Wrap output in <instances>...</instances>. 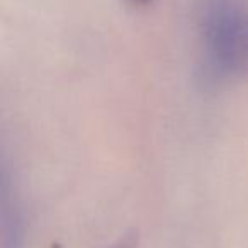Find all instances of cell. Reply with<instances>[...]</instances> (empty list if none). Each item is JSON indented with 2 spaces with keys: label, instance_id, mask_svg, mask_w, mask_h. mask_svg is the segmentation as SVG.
I'll return each mask as SVG.
<instances>
[{
  "label": "cell",
  "instance_id": "1",
  "mask_svg": "<svg viewBox=\"0 0 248 248\" xmlns=\"http://www.w3.org/2000/svg\"><path fill=\"white\" fill-rule=\"evenodd\" d=\"M197 32L207 82L224 83L248 75V0H199Z\"/></svg>",
  "mask_w": 248,
  "mask_h": 248
},
{
  "label": "cell",
  "instance_id": "2",
  "mask_svg": "<svg viewBox=\"0 0 248 248\" xmlns=\"http://www.w3.org/2000/svg\"><path fill=\"white\" fill-rule=\"evenodd\" d=\"M135 4H140V5H146L148 2H152V0H133Z\"/></svg>",
  "mask_w": 248,
  "mask_h": 248
},
{
  "label": "cell",
  "instance_id": "3",
  "mask_svg": "<svg viewBox=\"0 0 248 248\" xmlns=\"http://www.w3.org/2000/svg\"><path fill=\"white\" fill-rule=\"evenodd\" d=\"M117 248H131V243H129V241H123Z\"/></svg>",
  "mask_w": 248,
  "mask_h": 248
}]
</instances>
